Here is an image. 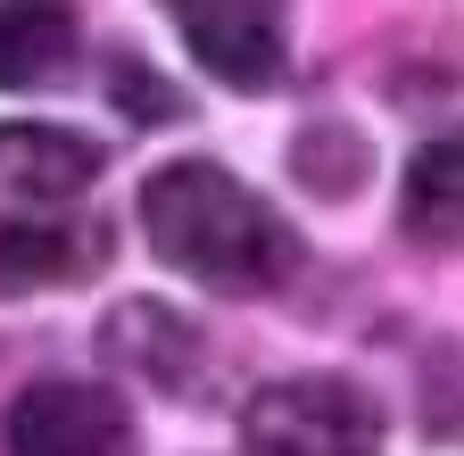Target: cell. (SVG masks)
Masks as SVG:
<instances>
[{
    "mask_svg": "<svg viewBox=\"0 0 464 456\" xmlns=\"http://www.w3.org/2000/svg\"><path fill=\"white\" fill-rule=\"evenodd\" d=\"M141 233H150V249L174 274H191L199 291L257 299V291H282V282L299 274V233L216 158L158 166L141 183Z\"/></svg>",
    "mask_w": 464,
    "mask_h": 456,
    "instance_id": "1",
    "label": "cell"
},
{
    "mask_svg": "<svg viewBox=\"0 0 464 456\" xmlns=\"http://www.w3.org/2000/svg\"><path fill=\"white\" fill-rule=\"evenodd\" d=\"M249 456H382V407L340 374L257 382L241 407Z\"/></svg>",
    "mask_w": 464,
    "mask_h": 456,
    "instance_id": "2",
    "label": "cell"
},
{
    "mask_svg": "<svg viewBox=\"0 0 464 456\" xmlns=\"http://www.w3.org/2000/svg\"><path fill=\"white\" fill-rule=\"evenodd\" d=\"M9 456H141L133 407L108 382H34L0 415Z\"/></svg>",
    "mask_w": 464,
    "mask_h": 456,
    "instance_id": "3",
    "label": "cell"
},
{
    "mask_svg": "<svg viewBox=\"0 0 464 456\" xmlns=\"http://www.w3.org/2000/svg\"><path fill=\"white\" fill-rule=\"evenodd\" d=\"M158 9L174 17L199 75H216L224 92L282 83V0H158Z\"/></svg>",
    "mask_w": 464,
    "mask_h": 456,
    "instance_id": "4",
    "label": "cell"
},
{
    "mask_svg": "<svg viewBox=\"0 0 464 456\" xmlns=\"http://www.w3.org/2000/svg\"><path fill=\"white\" fill-rule=\"evenodd\" d=\"M100 357L125 365L150 390H166V398H191L208 382V340H199V324L174 299H125L100 324Z\"/></svg>",
    "mask_w": 464,
    "mask_h": 456,
    "instance_id": "5",
    "label": "cell"
},
{
    "mask_svg": "<svg viewBox=\"0 0 464 456\" xmlns=\"http://www.w3.org/2000/svg\"><path fill=\"white\" fill-rule=\"evenodd\" d=\"M116 257L100 216H25L0 224V299H34V291H67V282H92Z\"/></svg>",
    "mask_w": 464,
    "mask_h": 456,
    "instance_id": "6",
    "label": "cell"
},
{
    "mask_svg": "<svg viewBox=\"0 0 464 456\" xmlns=\"http://www.w3.org/2000/svg\"><path fill=\"white\" fill-rule=\"evenodd\" d=\"M100 141L67 133V125H0V191L42 199V208H67L100 183Z\"/></svg>",
    "mask_w": 464,
    "mask_h": 456,
    "instance_id": "7",
    "label": "cell"
},
{
    "mask_svg": "<svg viewBox=\"0 0 464 456\" xmlns=\"http://www.w3.org/2000/svg\"><path fill=\"white\" fill-rule=\"evenodd\" d=\"M398 224L415 241H464V125L431 133L398 175Z\"/></svg>",
    "mask_w": 464,
    "mask_h": 456,
    "instance_id": "8",
    "label": "cell"
},
{
    "mask_svg": "<svg viewBox=\"0 0 464 456\" xmlns=\"http://www.w3.org/2000/svg\"><path fill=\"white\" fill-rule=\"evenodd\" d=\"M75 67V17L50 0H9L0 9V92H34Z\"/></svg>",
    "mask_w": 464,
    "mask_h": 456,
    "instance_id": "9",
    "label": "cell"
},
{
    "mask_svg": "<svg viewBox=\"0 0 464 456\" xmlns=\"http://www.w3.org/2000/svg\"><path fill=\"white\" fill-rule=\"evenodd\" d=\"M290 166H299V183L315 199H348V191L365 183V141L348 133V125H307L299 150H290Z\"/></svg>",
    "mask_w": 464,
    "mask_h": 456,
    "instance_id": "10",
    "label": "cell"
},
{
    "mask_svg": "<svg viewBox=\"0 0 464 456\" xmlns=\"http://www.w3.org/2000/svg\"><path fill=\"white\" fill-rule=\"evenodd\" d=\"M108 92H116V108L141 117V125H174V117H183V100H174L141 59H116V67H108Z\"/></svg>",
    "mask_w": 464,
    "mask_h": 456,
    "instance_id": "11",
    "label": "cell"
}]
</instances>
